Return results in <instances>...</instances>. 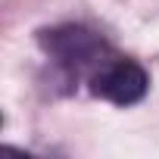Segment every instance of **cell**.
I'll return each mask as SVG.
<instances>
[{"instance_id": "1", "label": "cell", "mask_w": 159, "mask_h": 159, "mask_svg": "<svg viewBox=\"0 0 159 159\" xmlns=\"http://www.w3.org/2000/svg\"><path fill=\"white\" fill-rule=\"evenodd\" d=\"M38 44L69 81H78V78L91 81V75L100 72L112 59V47L103 41V34H97L88 25H78V22L41 28Z\"/></svg>"}, {"instance_id": "2", "label": "cell", "mask_w": 159, "mask_h": 159, "mask_svg": "<svg viewBox=\"0 0 159 159\" xmlns=\"http://www.w3.org/2000/svg\"><path fill=\"white\" fill-rule=\"evenodd\" d=\"M147 91H150L147 69L125 56H112L100 72L91 75V94L116 106H134L147 97Z\"/></svg>"}]
</instances>
